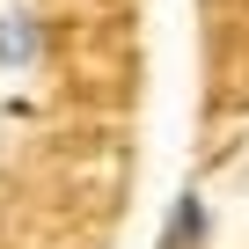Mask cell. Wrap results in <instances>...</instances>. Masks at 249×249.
<instances>
[{
  "label": "cell",
  "instance_id": "1",
  "mask_svg": "<svg viewBox=\"0 0 249 249\" xmlns=\"http://www.w3.org/2000/svg\"><path fill=\"white\" fill-rule=\"evenodd\" d=\"M44 52H52L44 15L30 8V0H8V8H0V73L22 81V73H37V66H44Z\"/></svg>",
  "mask_w": 249,
  "mask_h": 249
},
{
  "label": "cell",
  "instance_id": "2",
  "mask_svg": "<svg viewBox=\"0 0 249 249\" xmlns=\"http://www.w3.org/2000/svg\"><path fill=\"white\" fill-rule=\"evenodd\" d=\"M205 242H213V205H205V191H176L169 213H161L154 249H205Z\"/></svg>",
  "mask_w": 249,
  "mask_h": 249
}]
</instances>
